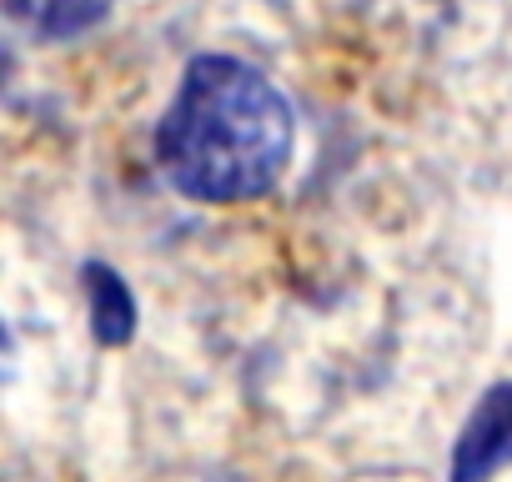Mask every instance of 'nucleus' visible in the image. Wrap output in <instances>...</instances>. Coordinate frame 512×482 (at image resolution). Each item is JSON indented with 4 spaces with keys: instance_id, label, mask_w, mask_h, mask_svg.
<instances>
[{
    "instance_id": "obj_1",
    "label": "nucleus",
    "mask_w": 512,
    "mask_h": 482,
    "mask_svg": "<svg viewBox=\"0 0 512 482\" xmlns=\"http://www.w3.org/2000/svg\"><path fill=\"white\" fill-rule=\"evenodd\" d=\"M292 156L287 96L236 56H196L156 126L166 181L211 206L251 201L282 181Z\"/></svg>"
},
{
    "instance_id": "obj_4",
    "label": "nucleus",
    "mask_w": 512,
    "mask_h": 482,
    "mask_svg": "<svg viewBox=\"0 0 512 482\" xmlns=\"http://www.w3.org/2000/svg\"><path fill=\"white\" fill-rule=\"evenodd\" d=\"M86 292H91L96 337H101V342H126V337H131V297H126V287H121L101 262H91V267H86Z\"/></svg>"
},
{
    "instance_id": "obj_3",
    "label": "nucleus",
    "mask_w": 512,
    "mask_h": 482,
    "mask_svg": "<svg viewBox=\"0 0 512 482\" xmlns=\"http://www.w3.org/2000/svg\"><path fill=\"white\" fill-rule=\"evenodd\" d=\"M6 6L26 31H36L46 41H71V36L101 26L116 0H6Z\"/></svg>"
},
{
    "instance_id": "obj_2",
    "label": "nucleus",
    "mask_w": 512,
    "mask_h": 482,
    "mask_svg": "<svg viewBox=\"0 0 512 482\" xmlns=\"http://www.w3.org/2000/svg\"><path fill=\"white\" fill-rule=\"evenodd\" d=\"M507 462H512V382L492 387L467 417L452 452V482H487Z\"/></svg>"
}]
</instances>
